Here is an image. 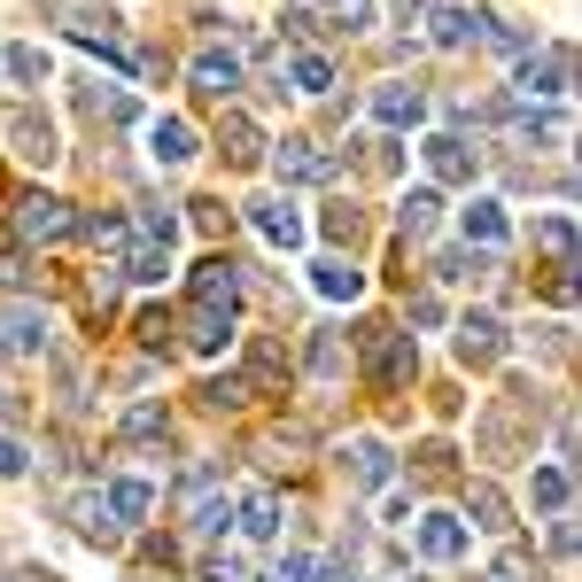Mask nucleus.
<instances>
[{
    "instance_id": "a211bd4d",
    "label": "nucleus",
    "mask_w": 582,
    "mask_h": 582,
    "mask_svg": "<svg viewBox=\"0 0 582 582\" xmlns=\"http://www.w3.org/2000/svg\"><path fill=\"white\" fill-rule=\"evenodd\" d=\"M311 280H318V295H335V303H342V295H358V288H365V280H358V272H350V265H335V257H318V265H311Z\"/></svg>"
},
{
    "instance_id": "9d476101",
    "label": "nucleus",
    "mask_w": 582,
    "mask_h": 582,
    "mask_svg": "<svg viewBox=\"0 0 582 582\" xmlns=\"http://www.w3.org/2000/svg\"><path fill=\"white\" fill-rule=\"evenodd\" d=\"M9 350H16V358H39V350H47V318H39L32 303L9 311Z\"/></svg>"
},
{
    "instance_id": "cd10ccee",
    "label": "nucleus",
    "mask_w": 582,
    "mask_h": 582,
    "mask_svg": "<svg viewBox=\"0 0 582 582\" xmlns=\"http://www.w3.org/2000/svg\"><path fill=\"white\" fill-rule=\"evenodd\" d=\"M0 474H24V451L16 443H0Z\"/></svg>"
},
{
    "instance_id": "4be33fe9",
    "label": "nucleus",
    "mask_w": 582,
    "mask_h": 582,
    "mask_svg": "<svg viewBox=\"0 0 582 582\" xmlns=\"http://www.w3.org/2000/svg\"><path fill=\"white\" fill-rule=\"evenodd\" d=\"M288 70H295V86H303V94H326V86H335V70H326V55H295Z\"/></svg>"
},
{
    "instance_id": "f03ea898",
    "label": "nucleus",
    "mask_w": 582,
    "mask_h": 582,
    "mask_svg": "<svg viewBox=\"0 0 582 582\" xmlns=\"http://www.w3.org/2000/svg\"><path fill=\"white\" fill-rule=\"evenodd\" d=\"M272 163H280V179H295V187H318V179H335V163H326L311 140H280V155H272Z\"/></svg>"
},
{
    "instance_id": "bb28decb",
    "label": "nucleus",
    "mask_w": 582,
    "mask_h": 582,
    "mask_svg": "<svg viewBox=\"0 0 582 582\" xmlns=\"http://www.w3.org/2000/svg\"><path fill=\"white\" fill-rule=\"evenodd\" d=\"M265 148H257V125H248V117H233V163H257Z\"/></svg>"
},
{
    "instance_id": "f257e3e1",
    "label": "nucleus",
    "mask_w": 582,
    "mask_h": 582,
    "mask_svg": "<svg viewBox=\"0 0 582 582\" xmlns=\"http://www.w3.org/2000/svg\"><path fill=\"white\" fill-rule=\"evenodd\" d=\"M248 218H257V233H265L272 248H303V210H295V202L265 195V202H248Z\"/></svg>"
},
{
    "instance_id": "5701e85b",
    "label": "nucleus",
    "mask_w": 582,
    "mask_h": 582,
    "mask_svg": "<svg viewBox=\"0 0 582 582\" xmlns=\"http://www.w3.org/2000/svg\"><path fill=\"white\" fill-rule=\"evenodd\" d=\"M148 435H163V411L155 404H132L125 411V443H148Z\"/></svg>"
},
{
    "instance_id": "4468645a",
    "label": "nucleus",
    "mask_w": 582,
    "mask_h": 582,
    "mask_svg": "<svg viewBox=\"0 0 582 582\" xmlns=\"http://www.w3.org/2000/svg\"><path fill=\"white\" fill-rule=\"evenodd\" d=\"M435 210H443V202H435V195H428V187H411V195H404V210H396V218H404V233H411V241H428V233H435Z\"/></svg>"
},
{
    "instance_id": "393cba45",
    "label": "nucleus",
    "mask_w": 582,
    "mask_h": 582,
    "mask_svg": "<svg viewBox=\"0 0 582 582\" xmlns=\"http://www.w3.org/2000/svg\"><path fill=\"white\" fill-rule=\"evenodd\" d=\"M326 16H335V32H358L373 16V0H326Z\"/></svg>"
},
{
    "instance_id": "2eb2a0df",
    "label": "nucleus",
    "mask_w": 582,
    "mask_h": 582,
    "mask_svg": "<svg viewBox=\"0 0 582 582\" xmlns=\"http://www.w3.org/2000/svg\"><path fill=\"white\" fill-rule=\"evenodd\" d=\"M109 513H117V521H148V513H155V489H148V481H117V489H109Z\"/></svg>"
},
{
    "instance_id": "f8f14e48",
    "label": "nucleus",
    "mask_w": 582,
    "mask_h": 582,
    "mask_svg": "<svg viewBox=\"0 0 582 582\" xmlns=\"http://www.w3.org/2000/svg\"><path fill=\"white\" fill-rule=\"evenodd\" d=\"M428 163H435V179H474V155H466V140H451V132L428 140Z\"/></svg>"
},
{
    "instance_id": "dca6fc26",
    "label": "nucleus",
    "mask_w": 582,
    "mask_h": 582,
    "mask_svg": "<svg viewBox=\"0 0 582 582\" xmlns=\"http://www.w3.org/2000/svg\"><path fill=\"white\" fill-rule=\"evenodd\" d=\"M466 241L505 248V210H497V202H474V210H466Z\"/></svg>"
},
{
    "instance_id": "b1692460",
    "label": "nucleus",
    "mask_w": 582,
    "mask_h": 582,
    "mask_svg": "<svg viewBox=\"0 0 582 582\" xmlns=\"http://www.w3.org/2000/svg\"><path fill=\"white\" fill-rule=\"evenodd\" d=\"M474 513H481V528H513V521H505V497H497L489 481L474 489Z\"/></svg>"
},
{
    "instance_id": "412c9836",
    "label": "nucleus",
    "mask_w": 582,
    "mask_h": 582,
    "mask_svg": "<svg viewBox=\"0 0 582 582\" xmlns=\"http://www.w3.org/2000/svg\"><path fill=\"white\" fill-rule=\"evenodd\" d=\"M9 132H16V155H39V163H47V155H55V132H47V125H39V117H16V125H9Z\"/></svg>"
},
{
    "instance_id": "20e7f679",
    "label": "nucleus",
    "mask_w": 582,
    "mask_h": 582,
    "mask_svg": "<svg viewBox=\"0 0 582 582\" xmlns=\"http://www.w3.org/2000/svg\"><path fill=\"white\" fill-rule=\"evenodd\" d=\"M16 225H24V241H62L70 233V210L55 195H24V218Z\"/></svg>"
},
{
    "instance_id": "6e6552de",
    "label": "nucleus",
    "mask_w": 582,
    "mask_h": 582,
    "mask_svg": "<svg viewBox=\"0 0 582 582\" xmlns=\"http://www.w3.org/2000/svg\"><path fill=\"white\" fill-rule=\"evenodd\" d=\"M148 155H155V163H187V155H195V132H187L179 117H155V125H148Z\"/></svg>"
},
{
    "instance_id": "9b49d317",
    "label": "nucleus",
    "mask_w": 582,
    "mask_h": 582,
    "mask_svg": "<svg viewBox=\"0 0 582 582\" xmlns=\"http://www.w3.org/2000/svg\"><path fill=\"white\" fill-rule=\"evenodd\" d=\"M373 117H381V125H420L428 102L411 94V86H381V94H373Z\"/></svg>"
},
{
    "instance_id": "39448f33",
    "label": "nucleus",
    "mask_w": 582,
    "mask_h": 582,
    "mask_svg": "<svg viewBox=\"0 0 582 582\" xmlns=\"http://www.w3.org/2000/svg\"><path fill=\"white\" fill-rule=\"evenodd\" d=\"M195 86H202L210 102H225V94L241 86V55H218V47H210V55H195Z\"/></svg>"
},
{
    "instance_id": "a878e982",
    "label": "nucleus",
    "mask_w": 582,
    "mask_h": 582,
    "mask_svg": "<svg viewBox=\"0 0 582 582\" xmlns=\"http://www.w3.org/2000/svg\"><path fill=\"white\" fill-rule=\"evenodd\" d=\"M9 70L32 86V78H47V55H39V47H9Z\"/></svg>"
},
{
    "instance_id": "c85d7f7f",
    "label": "nucleus",
    "mask_w": 582,
    "mask_h": 582,
    "mask_svg": "<svg viewBox=\"0 0 582 582\" xmlns=\"http://www.w3.org/2000/svg\"><path fill=\"white\" fill-rule=\"evenodd\" d=\"M326 582H358V574H326Z\"/></svg>"
},
{
    "instance_id": "1a4fd4ad",
    "label": "nucleus",
    "mask_w": 582,
    "mask_h": 582,
    "mask_svg": "<svg viewBox=\"0 0 582 582\" xmlns=\"http://www.w3.org/2000/svg\"><path fill=\"white\" fill-rule=\"evenodd\" d=\"M233 295H241V280H233V265H225V257L195 272V303H210V311H233Z\"/></svg>"
},
{
    "instance_id": "423d86ee",
    "label": "nucleus",
    "mask_w": 582,
    "mask_h": 582,
    "mask_svg": "<svg viewBox=\"0 0 582 582\" xmlns=\"http://www.w3.org/2000/svg\"><path fill=\"white\" fill-rule=\"evenodd\" d=\"M241 536H248V544H272V536H280V505H272V489H248V497H241Z\"/></svg>"
},
{
    "instance_id": "0eeeda50",
    "label": "nucleus",
    "mask_w": 582,
    "mask_h": 582,
    "mask_svg": "<svg viewBox=\"0 0 582 582\" xmlns=\"http://www.w3.org/2000/svg\"><path fill=\"white\" fill-rule=\"evenodd\" d=\"M497 350H505L497 318H466V326H458V358H466V365H497Z\"/></svg>"
},
{
    "instance_id": "ddd939ff",
    "label": "nucleus",
    "mask_w": 582,
    "mask_h": 582,
    "mask_svg": "<svg viewBox=\"0 0 582 582\" xmlns=\"http://www.w3.org/2000/svg\"><path fill=\"white\" fill-rule=\"evenodd\" d=\"M420 551H428V559H458V551H466V528L435 513V521H420Z\"/></svg>"
},
{
    "instance_id": "7ed1b4c3",
    "label": "nucleus",
    "mask_w": 582,
    "mask_h": 582,
    "mask_svg": "<svg viewBox=\"0 0 582 582\" xmlns=\"http://www.w3.org/2000/svg\"><path fill=\"white\" fill-rule=\"evenodd\" d=\"M536 94H544V102H559V94H567V47H551L544 62L528 55V70H521V102H536Z\"/></svg>"
},
{
    "instance_id": "6ab92c4d",
    "label": "nucleus",
    "mask_w": 582,
    "mask_h": 582,
    "mask_svg": "<svg viewBox=\"0 0 582 582\" xmlns=\"http://www.w3.org/2000/svg\"><path fill=\"white\" fill-rule=\"evenodd\" d=\"M466 39H481V16H466V9H443V16H435V47H466Z\"/></svg>"
},
{
    "instance_id": "aec40b11",
    "label": "nucleus",
    "mask_w": 582,
    "mask_h": 582,
    "mask_svg": "<svg viewBox=\"0 0 582 582\" xmlns=\"http://www.w3.org/2000/svg\"><path fill=\"white\" fill-rule=\"evenodd\" d=\"M528 497H536L544 513H567V466H536V489Z\"/></svg>"
},
{
    "instance_id": "f3484780",
    "label": "nucleus",
    "mask_w": 582,
    "mask_h": 582,
    "mask_svg": "<svg viewBox=\"0 0 582 582\" xmlns=\"http://www.w3.org/2000/svg\"><path fill=\"white\" fill-rule=\"evenodd\" d=\"M350 481H358V489H381V481H388V451H381V443H358V451H350Z\"/></svg>"
}]
</instances>
